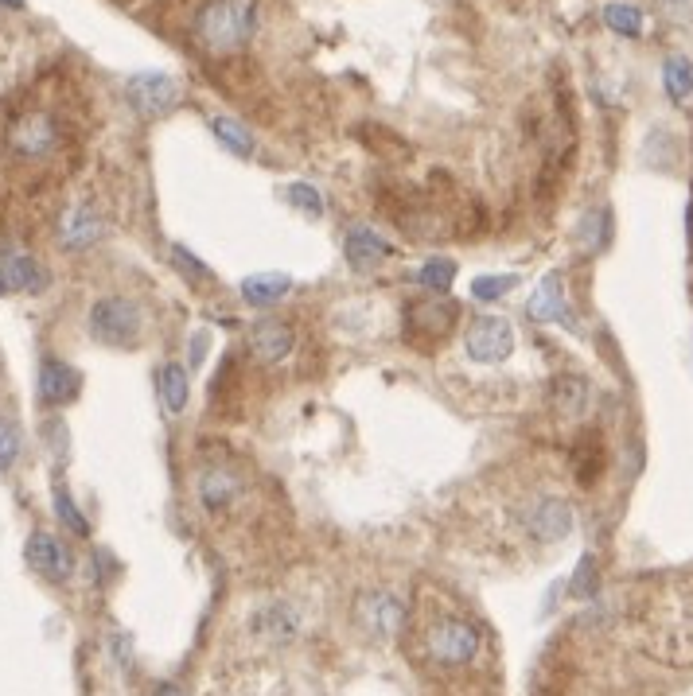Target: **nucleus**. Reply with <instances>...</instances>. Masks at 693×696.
<instances>
[{"label":"nucleus","instance_id":"1a4fd4ad","mask_svg":"<svg viewBox=\"0 0 693 696\" xmlns=\"http://www.w3.org/2000/svg\"><path fill=\"white\" fill-rule=\"evenodd\" d=\"M24 557L32 564V572H39L43 580H51V584H63V580H71L74 572V557L71 549L55 537V533H32L28 537V549H24Z\"/></svg>","mask_w":693,"mask_h":696},{"label":"nucleus","instance_id":"393cba45","mask_svg":"<svg viewBox=\"0 0 693 696\" xmlns=\"http://www.w3.org/2000/svg\"><path fill=\"white\" fill-rule=\"evenodd\" d=\"M452 280H456V261H448V257H429V261L417 269V284H425V288L437 292V296H444V292L452 288Z\"/></svg>","mask_w":693,"mask_h":696},{"label":"nucleus","instance_id":"39448f33","mask_svg":"<svg viewBox=\"0 0 693 696\" xmlns=\"http://www.w3.org/2000/svg\"><path fill=\"white\" fill-rule=\"evenodd\" d=\"M464 350L472 362H483V366L507 362L514 354V327L503 315H479L464 335Z\"/></svg>","mask_w":693,"mask_h":696},{"label":"nucleus","instance_id":"9b49d317","mask_svg":"<svg viewBox=\"0 0 693 696\" xmlns=\"http://www.w3.org/2000/svg\"><path fill=\"white\" fill-rule=\"evenodd\" d=\"M390 253H394V245L386 242L374 226H351L347 238H343V257L355 273H374Z\"/></svg>","mask_w":693,"mask_h":696},{"label":"nucleus","instance_id":"cd10ccee","mask_svg":"<svg viewBox=\"0 0 693 696\" xmlns=\"http://www.w3.org/2000/svg\"><path fill=\"white\" fill-rule=\"evenodd\" d=\"M285 199H289V207H296L300 214H308V218H320L324 214V195L312 183H289L285 187Z\"/></svg>","mask_w":693,"mask_h":696},{"label":"nucleus","instance_id":"2f4dec72","mask_svg":"<svg viewBox=\"0 0 693 696\" xmlns=\"http://www.w3.org/2000/svg\"><path fill=\"white\" fill-rule=\"evenodd\" d=\"M592 588H596V564H592V557H584L581 564H577V580H573V588H569V592H573V595H592Z\"/></svg>","mask_w":693,"mask_h":696},{"label":"nucleus","instance_id":"f704fd0d","mask_svg":"<svg viewBox=\"0 0 693 696\" xmlns=\"http://www.w3.org/2000/svg\"><path fill=\"white\" fill-rule=\"evenodd\" d=\"M0 8H12V12H20V8H24V0H0Z\"/></svg>","mask_w":693,"mask_h":696},{"label":"nucleus","instance_id":"c9c22d12","mask_svg":"<svg viewBox=\"0 0 693 696\" xmlns=\"http://www.w3.org/2000/svg\"><path fill=\"white\" fill-rule=\"evenodd\" d=\"M4 292H8V284H4V277H0V296H4Z\"/></svg>","mask_w":693,"mask_h":696},{"label":"nucleus","instance_id":"2eb2a0df","mask_svg":"<svg viewBox=\"0 0 693 696\" xmlns=\"http://www.w3.org/2000/svg\"><path fill=\"white\" fill-rule=\"evenodd\" d=\"M0 277L8 284V292H43V284H47V273L39 269L36 257L16 253V249L0 257Z\"/></svg>","mask_w":693,"mask_h":696},{"label":"nucleus","instance_id":"dca6fc26","mask_svg":"<svg viewBox=\"0 0 693 696\" xmlns=\"http://www.w3.org/2000/svg\"><path fill=\"white\" fill-rule=\"evenodd\" d=\"M254 630L269 642H292L300 634V611L292 603H269L254 615Z\"/></svg>","mask_w":693,"mask_h":696},{"label":"nucleus","instance_id":"bb28decb","mask_svg":"<svg viewBox=\"0 0 693 696\" xmlns=\"http://www.w3.org/2000/svg\"><path fill=\"white\" fill-rule=\"evenodd\" d=\"M518 288V277L514 273H503V277H475L472 280V296L479 304H495V300H503L507 292Z\"/></svg>","mask_w":693,"mask_h":696},{"label":"nucleus","instance_id":"7ed1b4c3","mask_svg":"<svg viewBox=\"0 0 693 696\" xmlns=\"http://www.w3.org/2000/svg\"><path fill=\"white\" fill-rule=\"evenodd\" d=\"M355 627L374 642H394L405 627V599L394 588H366L355 599Z\"/></svg>","mask_w":693,"mask_h":696},{"label":"nucleus","instance_id":"423d86ee","mask_svg":"<svg viewBox=\"0 0 693 696\" xmlns=\"http://www.w3.org/2000/svg\"><path fill=\"white\" fill-rule=\"evenodd\" d=\"M125 94L148 117H164V113H172L180 105V86L164 70H141V74H133L125 82Z\"/></svg>","mask_w":693,"mask_h":696},{"label":"nucleus","instance_id":"a878e982","mask_svg":"<svg viewBox=\"0 0 693 696\" xmlns=\"http://www.w3.org/2000/svg\"><path fill=\"white\" fill-rule=\"evenodd\" d=\"M51 502H55V514H59V522L71 529L74 537H90V522L78 514V506H74V498H71V490L63 487V483H55V490H51Z\"/></svg>","mask_w":693,"mask_h":696},{"label":"nucleus","instance_id":"ddd939ff","mask_svg":"<svg viewBox=\"0 0 693 696\" xmlns=\"http://www.w3.org/2000/svg\"><path fill=\"white\" fill-rule=\"evenodd\" d=\"M246 343H250V354L257 362H285L292 347H296V335H292L289 323H281V319H257L250 327V335H246Z\"/></svg>","mask_w":693,"mask_h":696},{"label":"nucleus","instance_id":"f257e3e1","mask_svg":"<svg viewBox=\"0 0 693 696\" xmlns=\"http://www.w3.org/2000/svg\"><path fill=\"white\" fill-rule=\"evenodd\" d=\"M191 32L203 51L234 55L257 32V0H203L191 20Z\"/></svg>","mask_w":693,"mask_h":696},{"label":"nucleus","instance_id":"473e14b6","mask_svg":"<svg viewBox=\"0 0 693 696\" xmlns=\"http://www.w3.org/2000/svg\"><path fill=\"white\" fill-rule=\"evenodd\" d=\"M662 8H666V16H670L674 24L693 28V0H662Z\"/></svg>","mask_w":693,"mask_h":696},{"label":"nucleus","instance_id":"aec40b11","mask_svg":"<svg viewBox=\"0 0 693 696\" xmlns=\"http://www.w3.org/2000/svg\"><path fill=\"white\" fill-rule=\"evenodd\" d=\"M98 238H102V218H98V210L90 207V203L74 207L67 214V222H63V230H59V242L67 245V249H86V245H94Z\"/></svg>","mask_w":693,"mask_h":696},{"label":"nucleus","instance_id":"9d476101","mask_svg":"<svg viewBox=\"0 0 693 696\" xmlns=\"http://www.w3.org/2000/svg\"><path fill=\"white\" fill-rule=\"evenodd\" d=\"M36 385H39V401H43V405L63 409V405H71L74 397H78L82 374L74 370L71 362H63V358H43V362H39Z\"/></svg>","mask_w":693,"mask_h":696},{"label":"nucleus","instance_id":"b1692460","mask_svg":"<svg viewBox=\"0 0 693 696\" xmlns=\"http://www.w3.org/2000/svg\"><path fill=\"white\" fill-rule=\"evenodd\" d=\"M604 24L616 35H627V39H639L643 35V12L635 4H623V0H612L604 4Z\"/></svg>","mask_w":693,"mask_h":696},{"label":"nucleus","instance_id":"0eeeda50","mask_svg":"<svg viewBox=\"0 0 693 696\" xmlns=\"http://www.w3.org/2000/svg\"><path fill=\"white\" fill-rule=\"evenodd\" d=\"M429 654L440 665H468L479 654V630L464 619H440L429 630Z\"/></svg>","mask_w":693,"mask_h":696},{"label":"nucleus","instance_id":"6ab92c4d","mask_svg":"<svg viewBox=\"0 0 693 696\" xmlns=\"http://www.w3.org/2000/svg\"><path fill=\"white\" fill-rule=\"evenodd\" d=\"M156 393H160V405L168 417H180L187 409V397H191V382H187V366L180 362H164L160 374H156Z\"/></svg>","mask_w":693,"mask_h":696},{"label":"nucleus","instance_id":"f03ea898","mask_svg":"<svg viewBox=\"0 0 693 696\" xmlns=\"http://www.w3.org/2000/svg\"><path fill=\"white\" fill-rule=\"evenodd\" d=\"M90 335L106 347H133L145 335V312L129 296H102L90 304Z\"/></svg>","mask_w":693,"mask_h":696},{"label":"nucleus","instance_id":"a211bd4d","mask_svg":"<svg viewBox=\"0 0 693 696\" xmlns=\"http://www.w3.org/2000/svg\"><path fill=\"white\" fill-rule=\"evenodd\" d=\"M292 292V277L289 273H254V277L242 280V300L250 308H273L281 304Z\"/></svg>","mask_w":693,"mask_h":696},{"label":"nucleus","instance_id":"7c9ffc66","mask_svg":"<svg viewBox=\"0 0 693 696\" xmlns=\"http://www.w3.org/2000/svg\"><path fill=\"white\" fill-rule=\"evenodd\" d=\"M172 257H176V269H180L183 277H191V280H207L211 277V269L187 249V245H172Z\"/></svg>","mask_w":693,"mask_h":696},{"label":"nucleus","instance_id":"c85d7f7f","mask_svg":"<svg viewBox=\"0 0 693 696\" xmlns=\"http://www.w3.org/2000/svg\"><path fill=\"white\" fill-rule=\"evenodd\" d=\"M24 452V436H20V428L12 424V420L0 417V471H12L16 467V459Z\"/></svg>","mask_w":693,"mask_h":696},{"label":"nucleus","instance_id":"5701e85b","mask_svg":"<svg viewBox=\"0 0 693 696\" xmlns=\"http://www.w3.org/2000/svg\"><path fill=\"white\" fill-rule=\"evenodd\" d=\"M588 405V385L581 378H557L553 382V409L561 417H581Z\"/></svg>","mask_w":693,"mask_h":696},{"label":"nucleus","instance_id":"c756f323","mask_svg":"<svg viewBox=\"0 0 693 696\" xmlns=\"http://www.w3.org/2000/svg\"><path fill=\"white\" fill-rule=\"evenodd\" d=\"M581 245L584 249H600V245L608 242V210H592V214H584L581 222Z\"/></svg>","mask_w":693,"mask_h":696},{"label":"nucleus","instance_id":"f8f14e48","mask_svg":"<svg viewBox=\"0 0 693 696\" xmlns=\"http://www.w3.org/2000/svg\"><path fill=\"white\" fill-rule=\"evenodd\" d=\"M59 140V125L47 117V113H24L12 129H8V144L20 152V156H47Z\"/></svg>","mask_w":693,"mask_h":696},{"label":"nucleus","instance_id":"6e6552de","mask_svg":"<svg viewBox=\"0 0 693 696\" xmlns=\"http://www.w3.org/2000/svg\"><path fill=\"white\" fill-rule=\"evenodd\" d=\"M526 315L538 319V323H565L569 331H581L577 315H573L569 300H565V280H561V273H546V277L538 280V288L526 300Z\"/></svg>","mask_w":693,"mask_h":696},{"label":"nucleus","instance_id":"f3484780","mask_svg":"<svg viewBox=\"0 0 693 696\" xmlns=\"http://www.w3.org/2000/svg\"><path fill=\"white\" fill-rule=\"evenodd\" d=\"M409 323L425 335H444L452 323H456V304L444 300V296H425V300H413L409 304Z\"/></svg>","mask_w":693,"mask_h":696},{"label":"nucleus","instance_id":"72a5a7b5","mask_svg":"<svg viewBox=\"0 0 693 696\" xmlns=\"http://www.w3.org/2000/svg\"><path fill=\"white\" fill-rule=\"evenodd\" d=\"M152 696H183V693L176 689V685H156V693Z\"/></svg>","mask_w":693,"mask_h":696},{"label":"nucleus","instance_id":"412c9836","mask_svg":"<svg viewBox=\"0 0 693 696\" xmlns=\"http://www.w3.org/2000/svg\"><path fill=\"white\" fill-rule=\"evenodd\" d=\"M211 133L219 137V144L226 152H234V156H242V160H250L254 156V133L242 125V121H234V117H215L211 121Z\"/></svg>","mask_w":693,"mask_h":696},{"label":"nucleus","instance_id":"20e7f679","mask_svg":"<svg viewBox=\"0 0 693 696\" xmlns=\"http://www.w3.org/2000/svg\"><path fill=\"white\" fill-rule=\"evenodd\" d=\"M522 529L542 541V545H553V541H565L573 533V506L565 498H553V494H538L522 506Z\"/></svg>","mask_w":693,"mask_h":696},{"label":"nucleus","instance_id":"4468645a","mask_svg":"<svg viewBox=\"0 0 693 696\" xmlns=\"http://www.w3.org/2000/svg\"><path fill=\"white\" fill-rule=\"evenodd\" d=\"M195 487H199V502H203L211 514H219V510H226V506L238 498V475L219 467V463H211V467L199 471V483H195Z\"/></svg>","mask_w":693,"mask_h":696},{"label":"nucleus","instance_id":"4be33fe9","mask_svg":"<svg viewBox=\"0 0 693 696\" xmlns=\"http://www.w3.org/2000/svg\"><path fill=\"white\" fill-rule=\"evenodd\" d=\"M662 86L670 94V102H686L693 94V63L686 55H670L662 63Z\"/></svg>","mask_w":693,"mask_h":696}]
</instances>
